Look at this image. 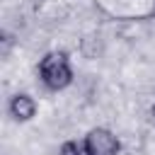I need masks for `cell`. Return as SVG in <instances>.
Returning <instances> with one entry per match:
<instances>
[{
  "label": "cell",
  "mask_w": 155,
  "mask_h": 155,
  "mask_svg": "<svg viewBox=\"0 0 155 155\" xmlns=\"http://www.w3.org/2000/svg\"><path fill=\"white\" fill-rule=\"evenodd\" d=\"M7 111H10V116H12L15 121L24 124V121H31V119H34V114H36V102H34L31 94H27V92H17V94L10 99Z\"/></svg>",
  "instance_id": "obj_3"
},
{
  "label": "cell",
  "mask_w": 155,
  "mask_h": 155,
  "mask_svg": "<svg viewBox=\"0 0 155 155\" xmlns=\"http://www.w3.org/2000/svg\"><path fill=\"white\" fill-rule=\"evenodd\" d=\"M58 155H87L85 140H65L58 150Z\"/></svg>",
  "instance_id": "obj_4"
},
{
  "label": "cell",
  "mask_w": 155,
  "mask_h": 155,
  "mask_svg": "<svg viewBox=\"0 0 155 155\" xmlns=\"http://www.w3.org/2000/svg\"><path fill=\"white\" fill-rule=\"evenodd\" d=\"M39 78L44 82L46 90L51 92H58V90H65L70 82H73V65H70V58L65 51H51L41 58L39 63Z\"/></svg>",
  "instance_id": "obj_1"
},
{
  "label": "cell",
  "mask_w": 155,
  "mask_h": 155,
  "mask_svg": "<svg viewBox=\"0 0 155 155\" xmlns=\"http://www.w3.org/2000/svg\"><path fill=\"white\" fill-rule=\"evenodd\" d=\"M150 124H153V126H155V104H153V107H150Z\"/></svg>",
  "instance_id": "obj_5"
},
{
  "label": "cell",
  "mask_w": 155,
  "mask_h": 155,
  "mask_svg": "<svg viewBox=\"0 0 155 155\" xmlns=\"http://www.w3.org/2000/svg\"><path fill=\"white\" fill-rule=\"evenodd\" d=\"M82 140H85L87 155H119V150H121L119 136H116L114 131L104 128V126L90 128L87 136H85Z\"/></svg>",
  "instance_id": "obj_2"
}]
</instances>
